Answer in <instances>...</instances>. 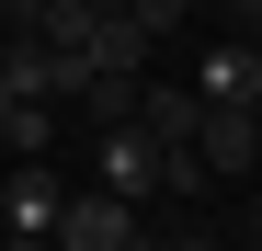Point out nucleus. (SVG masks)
Wrapping results in <instances>:
<instances>
[{"label": "nucleus", "mask_w": 262, "mask_h": 251, "mask_svg": "<svg viewBox=\"0 0 262 251\" xmlns=\"http://www.w3.org/2000/svg\"><path fill=\"white\" fill-rule=\"evenodd\" d=\"M148 228H137V205L125 194H103V183H69V205H57V251H137Z\"/></svg>", "instance_id": "f257e3e1"}, {"label": "nucleus", "mask_w": 262, "mask_h": 251, "mask_svg": "<svg viewBox=\"0 0 262 251\" xmlns=\"http://www.w3.org/2000/svg\"><path fill=\"white\" fill-rule=\"evenodd\" d=\"M194 160H205V172H262V103H205L194 114Z\"/></svg>", "instance_id": "f03ea898"}, {"label": "nucleus", "mask_w": 262, "mask_h": 251, "mask_svg": "<svg viewBox=\"0 0 262 251\" xmlns=\"http://www.w3.org/2000/svg\"><path fill=\"white\" fill-rule=\"evenodd\" d=\"M57 205H69V183L46 160H12V183H0V240H57Z\"/></svg>", "instance_id": "7ed1b4c3"}, {"label": "nucleus", "mask_w": 262, "mask_h": 251, "mask_svg": "<svg viewBox=\"0 0 262 251\" xmlns=\"http://www.w3.org/2000/svg\"><path fill=\"white\" fill-rule=\"evenodd\" d=\"M92 160H103V194H125V205H148V194H160V137H148L137 114H114Z\"/></svg>", "instance_id": "20e7f679"}, {"label": "nucleus", "mask_w": 262, "mask_h": 251, "mask_svg": "<svg viewBox=\"0 0 262 251\" xmlns=\"http://www.w3.org/2000/svg\"><path fill=\"white\" fill-rule=\"evenodd\" d=\"M183 92H194V103H262V57H251V46H205Z\"/></svg>", "instance_id": "39448f33"}, {"label": "nucleus", "mask_w": 262, "mask_h": 251, "mask_svg": "<svg viewBox=\"0 0 262 251\" xmlns=\"http://www.w3.org/2000/svg\"><path fill=\"white\" fill-rule=\"evenodd\" d=\"M183 12H194V0H125V23H148V34H171Z\"/></svg>", "instance_id": "423d86ee"}, {"label": "nucleus", "mask_w": 262, "mask_h": 251, "mask_svg": "<svg viewBox=\"0 0 262 251\" xmlns=\"http://www.w3.org/2000/svg\"><path fill=\"white\" fill-rule=\"evenodd\" d=\"M239 46H251V57H262V0H251V34H239Z\"/></svg>", "instance_id": "0eeeda50"}, {"label": "nucleus", "mask_w": 262, "mask_h": 251, "mask_svg": "<svg viewBox=\"0 0 262 251\" xmlns=\"http://www.w3.org/2000/svg\"><path fill=\"white\" fill-rule=\"evenodd\" d=\"M137 251H205V240H137Z\"/></svg>", "instance_id": "6e6552de"}, {"label": "nucleus", "mask_w": 262, "mask_h": 251, "mask_svg": "<svg viewBox=\"0 0 262 251\" xmlns=\"http://www.w3.org/2000/svg\"><path fill=\"white\" fill-rule=\"evenodd\" d=\"M228 12H251V0H228Z\"/></svg>", "instance_id": "1a4fd4ad"}]
</instances>
